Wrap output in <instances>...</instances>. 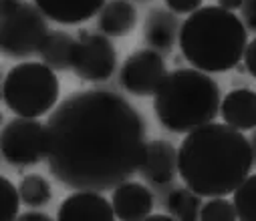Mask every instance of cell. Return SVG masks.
I'll return each mask as SVG.
<instances>
[{"label":"cell","instance_id":"cell-3","mask_svg":"<svg viewBox=\"0 0 256 221\" xmlns=\"http://www.w3.org/2000/svg\"><path fill=\"white\" fill-rule=\"evenodd\" d=\"M178 44L194 68L210 75L228 72L244 58L248 28L238 14L218 4L202 6L182 22Z\"/></svg>","mask_w":256,"mask_h":221},{"label":"cell","instance_id":"cell-17","mask_svg":"<svg viewBox=\"0 0 256 221\" xmlns=\"http://www.w3.org/2000/svg\"><path fill=\"white\" fill-rule=\"evenodd\" d=\"M77 38L62 30H50L38 48L40 60L56 72L73 70V50Z\"/></svg>","mask_w":256,"mask_h":221},{"label":"cell","instance_id":"cell-5","mask_svg":"<svg viewBox=\"0 0 256 221\" xmlns=\"http://www.w3.org/2000/svg\"><path fill=\"white\" fill-rule=\"evenodd\" d=\"M58 79L56 70L42 60H24L14 64L2 81L4 105L18 117L38 119L48 115L58 103Z\"/></svg>","mask_w":256,"mask_h":221},{"label":"cell","instance_id":"cell-20","mask_svg":"<svg viewBox=\"0 0 256 221\" xmlns=\"http://www.w3.org/2000/svg\"><path fill=\"white\" fill-rule=\"evenodd\" d=\"M232 201L242 221H256V173L248 175L232 193Z\"/></svg>","mask_w":256,"mask_h":221},{"label":"cell","instance_id":"cell-27","mask_svg":"<svg viewBox=\"0 0 256 221\" xmlns=\"http://www.w3.org/2000/svg\"><path fill=\"white\" fill-rule=\"evenodd\" d=\"M218 6H222V8L230 10V12H234V10L242 8V0H218Z\"/></svg>","mask_w":256,"mask_h":221},{"label":"cell","instance_id":"cell-13","mask_svg":"<svg viewBox=\"0 0 256 221\" xmlns=\"http://www.w3.org/2000/svg\"><path fill=\"white\" fill-rule=\"evenodd\" d=\"M182 22L170 8H152L144 20V40L158 52H172L180 42Z\"/></svg>","mask_w":256,"mask_h":221},{"label":"cell","instance_id":"cell-2","mask_svg":"<svg viewBox=\"0 0 256 221\" xmlns=\"http://www.w3.org/2000/svg\"><path fill=\"white\" fill-rule=\"evenodd\" d=\"M250 139L226 123H208L184 135L178 147V171L202 197H226L250 175Z\"/></svg>","mask_w":256,"mask_h":221},{"label":"cell","instance_id":"cell-4","mask_svg":"<svg viewBox=\"0 0 256 221\" xmlns=\"http://www.w3.org/2000/svg\"><path fill=\"white\" fill-rule=\"evenodd\" d=\"M222 93L210 72L200 68H176L154 95V111L164 129L188 135L212 123L220 115Z\"/></svg>","mask_w":256,"mask_h":221},{"label":"cell","instance_id":"cell-7","mask_svg":"<svg viewBox=\"0 0 256 221\" xmlns=\"http://www.w3.org/2000/svg\"><path fill=\"white\" fill-rule=\"evenodd\" d=\"M2 157L12 167H32L48 157L46 123L30 117H14L2 129Z\"/></svg>","mask_w":256,"mask_h":221},{"label":"cell","instance_id":"cell-24","mask_svg":"<svg viewBox=\"0 0 256 221\" xmlns=\"http://www.w3.org/2000/svg\"><path fill=\"white\" fill-rule=\"evenodd\" d=\"M240 18L244 20L246 28L256 30V0H242Z\"/></svg>","mask_w":256,"mask_h":221},{"label":"cell","instance_id":"cell-28","mask_svg":"<svg viewBox=\"0 0 256 221\" xmlns=\"http://www.w3.org/2000/svg\"><path fill=\"white\" fill-rule=\"evenodd\" d=\"M146 219H148V221H172L174 217H172V215H162V213H158V215H152V213H150Z\"/></svg>","mask_w":256,"mask_h":221},{"label":"cell","instance_id":"cell-11","mask_svg":"<svg viewBox=\"0 0 256 221\" xmlns=\"http://www.w3.org/2000/svg\"><path fill=\"white\" fill-rule=\"evenodd\" d=\"M152 185H168L180 175L178 171V149L166 139L148 141L146 157L138 171Z\"/></svg>","mask_w":256,"mask_h":221},{"label":"cell","instance_id":"cell-12","mask_svg":"<svg viewBox=\"0 0 256 221\" xmlns=\"http://www.w3.org/2000/svg\"><path fill=\"white\" fill-rule=\"evenodd\" d=\"M111 203L121 221H142L154 211V195L140 181H123L113 189Z\"/></svg>","mask_w":256,"mask_h":221},{"label":"cell","instance_id":"cell-22","mask_svg":"<svg viewBox=\"0 0 256 221\" xmlns=\"http://www.w3.org/2000/svg\"><path fill=\"white\" fill-rule=\"evenodd\" d=\"M202 221H234L238 219L234 201H228L226 197H208V201L202 205L200 211Z\"/></svg>","mask_w":256,"mask_h":221},{"label":"cell","instance_id":"cell-25","mask_svg":"<svg viewBox=\"0 0 256 221\" xmlns=\"http://www.w3.org/2000/svg\"><path fill=\"white\" fill-rule=\"evenodd\" d=\"M244 66L248 70V75L256 79V36L246 44V50H244Z\"/></svg>","mask_w":256,"mask_h":221},{"label":"cell","instance_id":"cell-23","mask_svg":"<svg viewBox=\"0 0 256 221\" xmlns=\"http://www.w3.org/2000/svg\"><path fill=\"white\" fill-rule=\"evenodd\" d=\"M166 6L176 14H192L198 8H202L204 0H164Z\"/></svg>","mask_w":256,"mask_h":221},{"label":"cell","instance_id":"cell-1","mask_svg":"<svg viewBox=\"0 0 256 221\" xmlns=\"http://www.w3.org/2000/svg\"><path fill=\"white\" fill-rule=\"evenodd\" d=\"M46 129L48 171L73 191H113L146 157V119L109 89L71 93L48 113Z\"/></svg>","mask_w":256,"mask_h":221},{"label":"cell","instance_id":"cell-21","mask_svg":"<svg viewBox=\"0 0 256 221\" xmlns=\"http://www.w3.org/2000/svg\"><path fill=\"white\" fill-rule=\"evenodd\" d=\"M20 203H22V199H20L18 187L10 179L2 177L0 179V219L2 221L18 219Z\"/></svg>","mask_w":256,"mask_h":221},{"label":"cell","instance_id":"cell-6","mask_svg":"<svg viewBox=\"0 0 256 221\" xmlns=\"http://www.w3.org/2000/svg\"><path fill=\"white\" fill-rule=\"evenodd\" d=\"M0 46L4 56L14 60H26L38 54L40 44L48 36V18L28 0H0Z\"/></svg>","mask_w":256,"mask_h":221},{"label":"cell","instance_id":"cell-19","mask_svg":"<svg viewBox=\"0 0 256 221\" xmlns=\"http://www.w3.org/2000/svg\"><path fill=\"white\" fill-rule=\"evenodd\" d=\"M20 199L28 209H42L52 199V187L46 177L38 173H28L18 183Z\"/></svg>","mask_w":256,"mask_h":221},{"label":"cell","instance_id":"cell-26","mask_svg":"<svg viewBox=\"0 0 256 221\" xmlns=\"http://www.w3.org/2000/svg\"><path fill=\"white\" fill-rule=\"evenodd\" d=\"M20 221H50V215L46 211H26L22 215H18Z\"/></svg>","mask_w":256,"mask_h":221},{"label":"cell","instance_id":"cell-8","mask_svg":"<svg viewBox=\"0 0 256 221\" xmlns=\"http://www.w3.org/2000/svg\"><path fill=\"white\" fill-rule=\"evenodd\" d=\"M117 68V50L103 32L79 30L73 50V72L87 83H105Z\"/></svg>","mask_w":256,"mask_h":221},{"label":"cell","instance_id":"cell-15","mask_svg":"<svg viewBox=\"0 0 256 221\" xmlns=\"http://www.w3.org/2000/svg\"><path fill=\"white\" fill-rule=\"evenodd\" d=\"M220 115L226 125L238 131L256 129V91L252 89H234L224 95L220 105Z\"/></svg>","mask_w":256,"mask_h":221},{"label":"cell","instance_id":"cell-9","mask_svg":"<svg viewBox=\"0 0 256 221\" xmlns=\"http://www.w3.org/2000/svg\"><path fill=\"white\" fill-rule=\"evenodd\" d=\"M168 77V68L164 54L154 48H140L125 58L119 70V85L136 97H154L164 79Z\"/></svg>","mask_w":256,"mask_h":221},{"label":"cell","instance_id":"cell-14","mask_svg":"<svg viewBox=\"0 0 256 221\" xmlns=\"http://www.w3.org/2000/svg\"><path fill=\"white\" fill-rule=\"evenodd\" d=\"M44 16L62 26H77L101 12L107 0H32Z\"/></svg>","mask_w":256,"mask_h":221},{"label":"cell","instance_id":"cell-18","mask_svg":"<svg viewBox=\"0 0 256 221\" xmlns=\"http://www.w3.org/2000/svg\"><path fill=\"white\" fill-rule=\"evenodd\" d=\"M202 205H204L202 203V195H198L194 189H190L188 185L176 187L174 191L168 193V199H166L168 213L174 219H180V221H196V219H200Z\"/></svg>","mask_w":256,"mask_h":221},{"label":"cell","instance_id":"cell-29","mask_svg":"<svg viewBox=\"0 0 256 221\" xmlns=\"http://www.w3.org/2000/svg\"><path fill=\"white\" fill-rule=\"evenodd\" d=\"M250 145H252V155H254V165H256V129H254V135L250 137Z\"/></svg>","mask_w":256,"mask_h":221},{"label":"cell","instance_id":"cell-16","mask_svg":"<svg viewBox=\"0 0 256 221\" xmlns=\"http://www.w3.org/2000/svg\"><path fill=\"white\" fill-rule=\"evenodd\" d=\"M138 26V8L130 0H107L97 14V28L109 36L119 38L132 34Z\"/></svg>","mask_w":256,"mask_h":221},{"label":"cell","instance_id":"cell-10","mask_svg":"<svg viewBox=\"0 0 256 221\" xmlns=\"http://www.w3.org/2000/svg\"><path fill=\"white\" fill-rule=\"evenodd\" d=\"M58 221H111L115 219L113 203L101 191H75L56 209Z\"/></svg>","mask_w":256,"mask_h":221}]
</instances>
